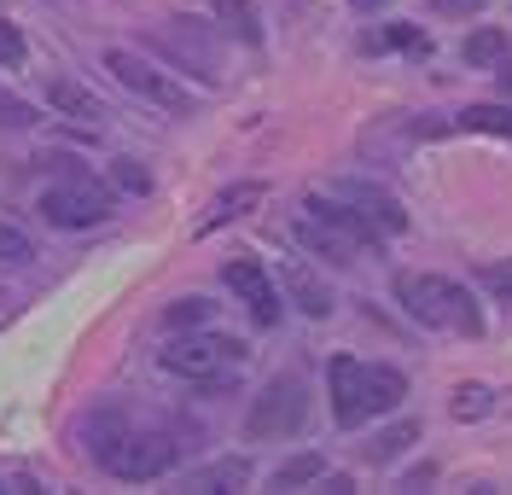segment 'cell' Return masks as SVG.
I'll return each instance as SVG.
<instances>
[{
	"mask_svg": "<svg viewBox=\"0 0 512 495\" xmlns=\"http://www.w3.org/2000/svg\"><path fill=\"white\" fill-rule=\"evenodd\" d=\"M396 303L414 315L419 327L460 332V338H478L483 332V309L472 303V292L443 280V274H396Z\"/></svg>",
	"mask_w": 512,
	"mask_h": 495,
	"instance_id": "1",
	"label": "cell"
},
{
	"mask_svg": "<svg viewBox=\"0 0 512 495\" xmlns=\"http://www.w3.org/2000/svg\"><path fill=\"white\" fill-rule=\"evenodd\" d=\"M41 216L53 228H94V222L111 216V187L94 181V175H82V169H70L59 187L41 193Z\"/></svg>",
	"mask_w": 512,
	"mask_h": 495,
	"instance_id": "2",
	"label": "cell"
},
{
	"mask_svg": "<svg viewBox=\"0 0 512 495\" xmlns=\"http://www.w3.org/2000/svg\"><path fill=\"white\" fill-rule=\"evenodd\" d=\"M303 420H309V391H303L297 373H280V379H268L262 396L251 402L245 431H251V437H297Z\"/></svg>",
	"mask_w": 512,
	"mask_h": 495,
	"instance_id": "3",
	"label": "cell"
},
{
	"mask_svg": "<svg viewBox=\"0 0 512 495\" xmlns=\"http://www.w3.org/2000/svg\"><path fill=\"white\" fill-rule=\"evenodd\" d=\"M105 70L123 82L128 94H140V99H152V105H163V111H175V117H192V105L198 99L181 88V82H169L152 59H140V53H128V47H111L105 53Z\"/></svg>",
	"mask_w": 512,
	"mask_h": 495,
	"instance_id": "4",
	"label": "cell"
},
{
	"mask_svg": "<svg viewBox=\"0 0 512 495\" xmlns=\"http://www.w3.org/2000/svg\"><path fill=\"white\" fill-rule=\"evenodd\" d=\"M99 466H111L128 484H152V478H163V472L175 466V437H163V431H123L117 449Z\"/></svg>",
	"mask_w": 512,
	"mask_h": 495,
	"instance_id": "5",
	"label": "cell"
},
{
	"mask_svg": "<svg viewBox=\"0 0 512 495\" xmlns=\"http://www.w3.org/2000/svg\"><path fill=\"white\" fill-rule=\"evenodd\" d=\"M245 350H239V338H216V332H192V338H175V344H163L158 350V362L163 373H175V379H210L216 367L227 362H239Z\"/></svg>",
	"mask_w": 512,
	"mask_h": 495,
	"instance_id": "6",
	"label": "cell"
},
{
	"mask_svg": "<svg viewBox=\"0 0 512 495\" xmlns=\"http://www.w3.org/2000/svg\"><path fill=\"white\" fill-rule=\"evenodd\" d=\"M222 280H227V292L245 297V309H251L256 327H280V292H274V280H268L262 263H245V257H239V263L222 268Z\"/></svg>",
	"mask_w": 512,
	"mask_h": 495,
	"instance_id": "7",
	"label": "cell"
},
{
	"mask_svg": "<svg viewBox=\"0 0 512 495\" xmlns=\"http://www.w3.org/2000/svg\"><path fill=\"white\" fill-rule=\"evenodd\" d=\"M332 198H344L361 222H373L379 233H402L408 228V210H402V198L384 193V187H373V181H338L332 187Z\"/></svg>",
	"mask_w": 512,
	"mask_h": 495,
	"instance_id": "8",
	"label": "cell"
},
{
	"mask_svg": "<svg viewBox=\"0 0 512 495\" xmlns=\"http://www.w3.org/2000/svg\"><path fill=\"white\" fill-rule=\"evenodd\" d=\"M326 385H332V414H338V426H361V420H367V362L332 356Z\"/></svg>",
	"mask_w": 512,
	"mask_h": 495,
	"instance_id": "9",
	"label": "cell"
},
{
	"mask_svg": "<svg viewBox=\"0 0 512 495\" xmlns=\"http://www.w3.org/2000/svg\"><path fill=\"white\" fill-rule=\"evenodd\" d=\"M309 216H315V222H326V228H338V233L355 245V251H361V257H367V251H379V239H384L373 222H361L350 204H344V198H332V193H315V198H309Z\"/></svg>",
	"mask_w": 512,
	"mask_h": 495,
	"instance_id": "10",
	"label": "cell"
},
{
	"mask_svg": "<svg viewBox=\"0 0 512 495\" xmlns=\"http://www.w3.org/2000/svg\"><path fill=\"white\" fill-rule=\"evenodd\" d=\"M291 239H297L303 251H315V257H326V263H338V268L361 257V251H355V245L344 239V233H338V228H326V222H315V216H309V222H297V228H291Z\"/></svg>",
	"mask_w": 512,
	"mask_h": 495,
	"instance_id": "11",
	"label": "cell"
},
{
	"mask_svg": "<svg viewBox=\"0 0 512 495\" xmlns=\"http://www.w3.org/2000/svg\"><path fill=\"white\" fill-rule=\"evenodd\" d=\"M286 292H291V303H297L303 315H315V321H326V315H332V292L315 280V268L297 263V257L286 263Z\"/></svg>",
	"mask_w": 512,
	"mask_h": 495,
	"instance_id": "12",
	"label": "cell"
},
{
	"mask_svg": "<svg viewBox=\"0 0 512 495\" xmlns=\"http://www.w3.org/2000/svg\"><path fill=\"white\" fill-rule=\"evenodd\" d=\"M47 105H53V111H64V117H82V123L105 117V111H99V99L88 94L82 82H70V76H53V82H47Z\"/></svg>",
	"mask_w": 512,
	"mask_h": 495,
	"instance_id": "13",
	"label": "cell"
},
{
	"mask_svg": "<svg viewBox=\"0 0 512 495\" xmlns=\"http://www.w3.org/2000/svg\"><path fill=\"white\" fill-rule=\"evenodd\" d=\"M251 204H262V181H239V187H227L222 198H216V210L198 222V233H216L222 222H233V216H245Z\"/></svg>",
	"mask_w": 512,
	"mask_h": 495,
	"instance_id": "14",
	"label": "cell"
},
{
	"mask_svg": "<svg viewBox=\"0 0 512 495\" xmlns=\"http://www.w3.org/2000/svg\"><path fill=\"white\" fill-rule=\"evenodd\" d=\"M402 396H408V379L396 367H367V420L373 414H390Z\"/></svg>",
	"mask_w": 512,
	"mask_h": 495,
	"instance_id": "15",
	"label": "cell"
},
{
	"mask_svg": "<svg viewBox=\"0 0 512 495\" xmlns=\"http://www.w3.org/2000/svg\"><path fill=\"white\" fill-rule=\"evenodd\" d=\"M448 129H466V134H507L512 140V105H466Z\"/></svg>",
	"mask_w": 512,
	"mask_h": 495,
	"instance_id": "16",
	"label": "cell"
},
{
	"mask_svg": "<svg viewBox=\"0 0 512 495\" xmlns=\"http://www.w3.org/2000/svg\"><path fill=\"white\" fill-rule=\"evenodd\" d=\"M245 484H251V466L245 461H216L187 478V490H245Z\"/></svg>",
	"mask_w": 512,
	"mask_h": 495,
	"instance_id": "17",
	"label": "cell"
},
{
	"mask_svg": "<svg viewBox=\"0 0 512 495\" xmlns=\"http://www.w3.org/2000/svg\"><path fill=\"white\" fill-rule=\"evenodd\" d=\"M210 315H216L210 297H175V303L163 309V327L169 332H192V327H210Z\"/></svg>",
	"mask_w": 512,
	"mask_h": 495,
	"instance_id": "18",
	"label": "cell"
},
{
	"mask_svg": "<svg viewBox=\"0 0 512 495\" xmlns=\"http://www.w3.org/2000/svg\"><path fill=\"white\" fill-rule=\"evenodd\" d=\"M408 443H419V420H396L390 431H379V437L367 443V461H396Z\"/></svg>",
	"mask_w": 512,
	"mask_h": 495,
	"instance_id": "19",
	"label": "cell"
},
{
	"mask_svg": "<svg viewBox=\"0 0 512 495\" xmlns=\"http://www.w3.org/2000/svg\"><path fill=\"white\" fill-rule=\"evenodd\" d=\"M216 18H222L239 41H251V47L262 41V24H256V6H251V0H216Z\"/></svg>",
	"mask_w": 512,
	"mask_h": 495,
	"instance_id": "20",
	"label": "cell"
},
{
	"mask_svg": "<svg viewBox=\"0 0 512 495\" xmlns=\"http://www.w3.org/2000/svg\"><path fill=\"white\" fill-rule=\"evenodd\" d=\"M320 472H326V461L320 455H291L286 466H274V490H297V484H320Z\"/></svg>",
	"mask_w": 512,
	"mask_h": 495,
	"instance_id": "21",
	"label": "cell"
},
{
	"mask_svg": "<svg viewBox=\"0 0 512 495\" xmlns=\"http://www.w3.org/2000/svg\"><path fill=\"white\" fill-rule=\"evenodd\" d=\"M466 65H501L507 59V30H478V35H466Z\"/></svg>",
	"mask_w": 512,
	"mask_h": 495,
	"instance_id": "22",
	"label": "cell"
},
{
	"mask_svg": "<svg viewBox=\"0 0 512 495\" xmlns=\"http://www.w3.org/2000/svg\"><path fill=\"white\" fill-rule=\"evenodd\" d=\"M448 408H454V420H483V414L495 408V391H483V385H460Z\"/></svg>",
	"mask_w": 512,
	"mask_h": 495,
	"instance_id": "23",
	"label": "cell"
},
{
	"mask_svg": "<svg viewBox=\"0 0 512 495\" xmlns=\"http://www.w3.org/2000/svg\"><path fill=\"white\" fill-rule=\"evenodd\" d=\"M30 257H35L30 233H24V228H6V222H0V263H30Z\"/></svg>",
	"mask_w": 512,
	"mask_h": 495,
	"instance_id": "24",
	"label": "cell"
},
{
	"mask_svg": "<svg viewBox=\"0 0 512 495\" xmlns=\"http://www.w3.org/2000/svg\"><path fill=\"white\" fill-rule=\"evenodd\" d=\"M111 175H117V187H123V193H152V175L134 164V158H117V164H111Z\"/></svg>",
	"mask_w": 512,
	"mask_h": 495,
	"instance_id": "25",
	"label": "cell"
},
{
	"mask_svg": "<svg viewBox=\"0 0 512 495\" xmlns=\"http://www.w3.org/2000/svg\"><path fill=\"white\" fill-rule=\"evenodd\" d=\"M24 53H30V47H24V30L0 18V65H6V70H12V65H24Z\"/></svg>",
	"mask_w": 512,
	"mask_h": 495,
	"instance_id": "26",
	"label": "cell"
},
{
	"mask_svg": "<svg viewBox=\"0 0 512 495\" xmlns=\"http://www.w3.org/2000/svg\"><path fill=\"white\" fill-rule=\"evenodd\" d=\"M0 123H6V129H30V123H35V111L24 105V99L0 94Z\"/></svg>",
	"mask_w": 512,
	"mask_h": 495,
	"instance_id": "27",
	"label": "cell"
},
{
	"mask_svg": "<svg viewBox=\"0 0 512 495\" xmlns=\"http://www.w3.org/2000/svg\"><path fill=\"white\" fill-rule=\"evenodd\" d=\"M367 47H408V53H425V35L419 30H390V35H367Z\"/></svg>",
	"mask_w": 512,
	"mask_h": 495,
	"instance_id": "28",
	"label": "cell"
},
{
	"mask_svg": "<svg viewBox=\"0 0 512 495\" xmlns=\"http://www.w3.org/2000/svg\"><path fill=\"white\" fill-rule=\"evenodd\" d=\"M483 286L489 292H501L512 303V263H495V268H483Z\"/></svg>",
	"mask_w": 512,
	"mask_h": 495,
	"instance_id": "29",
	"label": "cell"
},
{
	"mask_svg": "<svg viewBox=\"0 0 512 495\" xmlns=\"http://www.w3.org/2000/svg\"><path fill=\"white\" fill-rule=\"evenodd\" d=\"M443 18H472V12H483V0H431Z\"/></svg>",
	"mask_w": 512,
	"mask_h": 495,
	"instance_id": "30",
	"label": "cell"
},
{
	"mask_svg": "<svg viewBox=\"0 0 512 495\" xmlns=\"http://www.w3.org/2000/svg\"><path fill=\"white\" fill-rule=\"evenodd\" d=\"M495 82H501V94H512V59H501V70H495Z\"/></svg>",
	"mask_w": 512,
	"mask_h": 495,
	"instance_id": "31",
	"label": "cell"
},
{
	"mask_svg": "<svg viewBox=\"0 0 512 495\" xmlns=\"http://www.w3.org/2000/svg\"><path fill=\"white\" fill-rule=\"evenodd\" d=\"M355 12H379V6H390V0H350Z\"/></svg>",
	"mask_w": 512,
	"mask_h": 495,
	"instance_id": "32",
	"label": "cell"
}]
</instances>
